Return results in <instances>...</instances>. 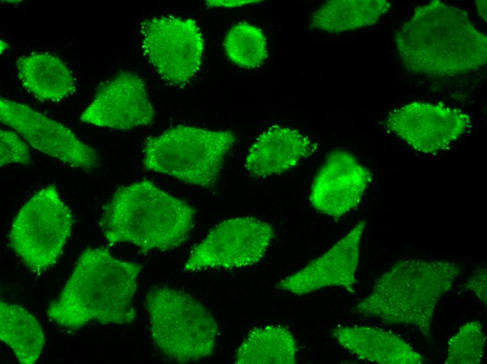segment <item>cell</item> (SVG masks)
Wrapping results in <instances>:
<instances>
[{
  "mask_svg": "<svg viewBox=\"0 0 487 364\" xmlns=\"http://www.w3.org/2000/svg\"><path fill=\"white\" fill-rule=\"evenodd\" d=\"M0 148L1 166L10 163L27 165L30 162L27 144L13 131L0 130Z\"/></svg>",
  "mask_w": 487,
  "mask_h": 364,
  "instance_id": "obj_23",
  "label": "cell"
},
{
  "mask_svg": "<svg viewBox=\"0 0 487 364\" xmlns=\"http://www.w3.org/2000/svg\"><path fill=\"white\" fill-rule=\"evenodd\" d=\"M0 339L22 364H33L44 344L43 330L36 318L17 304L0 302Z\"/></svg>",
  "mask_w": 487,
  "mask_h": 364,
  "instance_id": "obj_19",
  "label": "cell"
},
{
  "mask_svg": "<svg viewBox=\"0 0 487 364\" xmlns=\"http://www.w3.org/2000/svg\"><path fill=\"white\" fill-rule=\"evenodd\" d=\"M223 46L228 58L241 67H257L267 57L264 34L260 29L247 22L232 27L225 36Z\"/></svg>",
  "mask_w": 487,
  "mask_h": 364,
  "instance_id": "obj_21",
  "label": "cell"
},
{
  "mask_svg": "<svg viewBox=\"0 0 487 364\" xmlns=\"http://www.w3.org/2000/svg\"><path fill=\"white\" fill-rule=\"evenodd\" d=\"M486 335L479 321L463 325L449 342L446 364H477L484 354Z\"/></svg>",
  "mask_w": 487,
  "mask_h": 364,
  "instance_id": "obj_22",
  "label": "cell"
},
{
  "mask_svg": "<svg viewBox=\"0 0 487 364\" xmlns=\"http://www.w3.org/2000/svg\"><path fill=\"white\" fill-rule=\"evenodd\" d=\"M387 130L414 149L436 154L456 141L470 127V116L442 104L414 102L391 111Z\"/></svg>",
  "mask_w": 487,
  "mask_h": 364,
  "instance_id": "obj_10",
  "label": "cell"
},
{
  "mask_svg": "<svg viewBox=\"0 0 487 364\" xmlns=\"http://www.w3.org/2000/svg\"><path fill=\"white\" fill-rule=\"evenodd\" d=\"M0 120L34 148L71 167L89 171L99 164L94 148L80 141L62 124L27 105L1 97Z\"/></svg>",
  "mask_w": 487,
  "mask_h": 364,
  "instance_id": "obj_11",
  "label": "cell"
},
{
  "mask_svg": "<svg viewBox=\"0 0 487 364\" xmlns=\"http://www.w3.org/2000/svg\"><path fill=\"white\" fill-rule=\"evenodd\" d=\"M461 272L460 266L449 261L401 260L377 280L353 313L416 327L429 339L435 308Z\"/></svg>",
  "mask_w": 487,
  "mask_h": 364,
  "instance_id": "obj_4",
  "label": "cell"
},
{
  "mask_svg": "<svg viewBox=\"0 0 487 364\" xmlns=\"http://www.w3.org/2000/svg\"><path fill=\"white\" fill-rule=\"evenodd\" d=\"M298 349L292 332L278 326H267L251 330L239 346L238 364H293Z\"/></svg>",
  "mask_w": 487,
  "mask_h": 364,
  "instance_id": "obj_20",
  "label": "cell"
},
{
  "mask_svg": "<svg viewBox=\"0 0 487 364\" xmlns=\"http://www.w3.org/2000/svg\"><path fill=\"white\" fill-rule=\"evenodd\" d=\"M394 37L404 67L414 74L451 77L487 62L486 36L465 10L439 0L417 6Z\"/></svg>",
  "mask_w": 487,
  "mask_h": 364,
  "instance_id": "obj_1",
  "label": "cell"
},
{
  "mask_svg": "<svg viewBox=\"0 0 487 364\" xmlns=\"http://www.w3.org/2000/svg\"><path fill=\"white\" fill-rule=\"evenodd\" d=\"M365 223L355 226L330 249L299 272L280 281L276 288L304 295L327 286L353 292L359 262L360 242Z\"/></svg>",
  "mask_w": 487,
  "mask_h": 364,
  "instance_id": "obj_14",
  "label": "cell"
},
{
  "mask_svg": "<svg viewBox=\"0 0 487 364\" xmlns=\"http://www.w3.org/2000/svg\"><path fill=\"white\" fill-rule=\"evenodd\" d=\"M477 7L479 15L486 21V1H477Z\"/></svg>",
  "mask_w": 487,
  "mask_h": 364,
  "instance_id": "obj_26",
  "label": "cell"
},
{
  "mask_svg": "<svg viewBox=\"0 0 487 364\" xmlns=\"http://www.w3.org/2000/svg\"><path fill=\"white\" fill-rule=\"evenodd\" d=\"M358 358L380 364H422L423 356L397 335L376 327L337 326L331 332Z\"/></svg>",
  "mask_w": 487,
  "mask_h": 364,
  "instance_id": "obj_16",
  "label": "cell"
},
{
  "mask_svg": "<svg viewBox=\"0 0 487 364\" xmlns=\"http://www.w3.org/2000/svg\"><path fill=\"white\" fill-rule=\"evenodd\" d=\"M371 178V172L353 155L334 150L313 181L310 202L318 211L340 217L358 206Z\"/></svg>",
  "mask_w": 487,
  "mask_h": 364,
  "instance_id": "obj_13",
  "label": "cell"
},
{
  "mask_svg": "<svg viewBox=\"0 0 487 364\" xmlns=\"http://www.w3.org/2000/svg\"><path fill=\"white\" fill-rule=\"evenodd\" d=\"M274 237L272 226L253 217L231 218L213 227L192 251L187 272L251 265L264 255Z\"/></svg>",
  "mask_w": 487,
  "mask_h": 364,
  "instance_id": "obj_9",
  "label": "cell"
},
{
  "mask_svg": "<svg viewBox=\"0 0 487 364\" xmlns=\"http://www.w3.org/2000/svg\"><path fill=\"white\" fill-rule=\"evenodd\" d=\"M152 339L170 360L180 363L213 355L218 326L211 312L190 294L156 286L146 294Z\"/></svg>",
  "mask_w": 487,
  "mask_h": 364,
  "instance_id": "obj_5",
  "label": "cell"
},
{
  "mask_svg": "<svg viewBox=\"0 0 487 364\" xmlns=\"http://www.w3.org/2000/svg\"><path fill=\"white\" fill-rule=\"evenodd\" d=\"M143 80L123 71L101 86L80 120L99 127L129 130L150 124L155 117Z\"/></svg>",
  "mask_w": 487,
  "mask_h": 364,
  "instance_id": "obj_12",
  "label": "cell"
},
{
  "mask_svg": "<svg viewBox=\"0 0 487 364\" xmlns=\"http://www.w3.org/2000/svg\"><path fill=\"white\" fill-rule=\"evenodd\" d=\"M141 33L145 55L167 81L183 86L199 70L204 39L194 20L155 17L141 24Z\"/></svg>",
  "mask_w": 487,
  "mask_h": 364,
  "instance_id": "obj_8",
  "label": "cell"
},
{
  "mask_svg": "<svg viewBox=\"0 0 487 364\" xmlns=\"http://www.w3.org/2000/svg\"><path fill=\"white\" fill-rule=\"evenodd\" d=\"M19 79L41 101L58 102L75 88L73 76L65 63L49 53H32L16 62Z\"/></svg>",
  "mask_w": 487,
  "mask_h": 364,
  "instance_id": "obj_17",
  "label": "cell"
},
{
  "mask_svg": "<svg viewBox=\"0 0 487 364\" xmlns=\"http://www.w3.org/2000/svg\"><path fill=\"white\" fill-rule=\"evenodd\" d=\"M69 208L53 185L36 192L15 218L9 234L12 248L35 273L43 272L57 261L71 234Z\"/></svg>",
  "mask_w": 487,
  "mask_h": 364,
  "instance_id": "obj_7",
  "label": "cell"
},
{
  "mask_svg": "<svg viewBox=\"0 0 487 364\" xmlns=\"http://www.w3.org/2000/svg\"><path fill=\"white\" fill-rule=\"evenodd\" d=\"M235 139L230 131L179 125L147 140L143 164L148 169L210 188Z\"/></svg>",
  "mask_w": 487,
  "mask_h": 364,
  "instance_id": "obj_6",
  "label": "cell"
},
{
  "mask_svg": "<svg viewBox=\"0 0 487 364\" xmlns=\"http://www.w3.org/2000/svg\"><path fill=\"white\" fill-rule=\"evenodd\" d=\"M141 267L106 249L84 251L59 296L46 312L58 325L79 329L97 321L125 324L136 317L134 296Z\"/></svg>",
  "mask_w": 487,
  "mask_h": 364,
  "instance_id": "obj_2",
  "label": "cell"
},
{
  "mask_svg": "<svg viewBox=\"0 0 487 364\" xmlns=\"http://www.w3.org/2000/svg\"><path fill=\"white\" fill-rule=\"evenodd\" d=\"M195 211L189 204L142 181L120 188L101 218L108 243H131L146 252L174 249L188 239Z\"/></svg>",
  "mask_w": 487,
  "mask_h": 364,
  "instance_id": "obj_3",
  "label": "cell"
},
{
  "mask_svg": "<svg viewBox=\"0 0 487 364\" xmlns=\"http://www.w3.org/2000/svg\"><path fill=\"white\" fill-rule=\"evenodd\" d=\"M465 288L472 290L486 305V270L479 269L467 279Z\"/></svg>",
  "mask_w": 487,
  "mask_h": 364,
  "instance_id": "obj_24",
  "label": "cell"
},
{
  "mask_svg": "<svg viewBox=\"0 0 487 364\" xmlns=\"http://www.w3.org/2000/svg\"><path fill=\"white\" fill-rule=\"evenodd\" d=\"M386 0H331L313 13L311 28L339 33L370 26L390 8Z\"/></svg>",
  "mask_w": 487,
  "mask_h": 364,
  "instance_id": "obj_18",
  "label": "cell"
},
{
  "mask_svg": "<svg viewBox=\"0 0 487 364\" xmlns=\"http://www.w3.org/2000/svg\"><path fill=\"white\" fill-rule=\"evenodd\" d=\"M308 136L290 127L273 125L250 146L245 162L248 174L267 177L293 168L316 149Z\"/></svg>",
  "mask_w": 487,
  "mask_h": 364,
  "instance_id": "obj_15",
  "label": "cell"
},
{
  "mask_svg": "<svg viewBox=\"0 0 487 364\" xmlns=\"http://www.w3.org/2000/svg\"><path fill=\"white\" fill-rule=\"evenodd\" d=\"M206 4L211 6L237 7L243 4L257 1H207Z\"/></svg>",
  "mask_w": 487,
  "mask_h": 364,
  "instance_id": "obj_25",
  "label": "cell"
}]
</instances>
